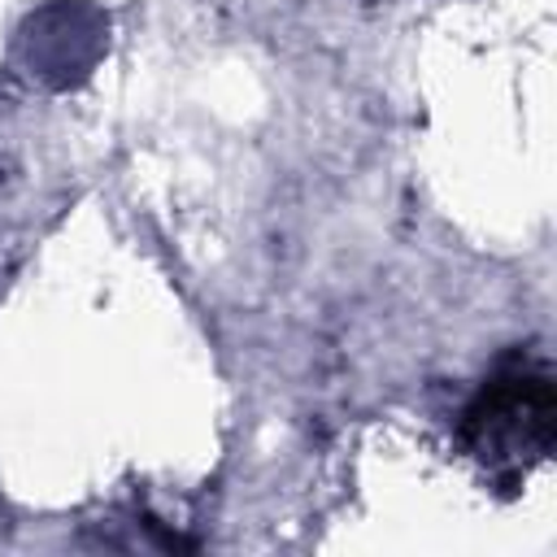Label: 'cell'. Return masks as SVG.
Here are the masks:
<instances>
[{
	"label": "cell",
	"mask_w": 557,
	"mask_h": 557,
	"mask_svg": "<svg viewBox=\"0 0 557 557\" xmlns=\"http://www.w3.org/2000/svg\"><path fill=\"white\" fill-rule=\"evenodd\" d=\"M466 426L479 435V448L505 444V448H548V426H553V387L548 374H500L492 379L474 405L466 409Z\"/></svg>",
	"instance_id": "1"
}]
</instances>
